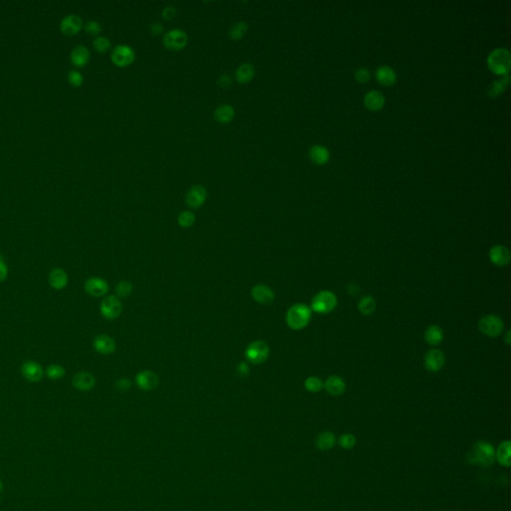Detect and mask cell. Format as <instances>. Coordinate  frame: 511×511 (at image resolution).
Segmentation results:
<instances>
[{"instance_id":"obj_1","label":"cell","mask_w":511,"mask_h":511,"mask_svg":"<svg viewBox=\"0 0 511 511\" xmlns=\"http://www.w3.org/2000/svg\"><path fill=\"white\" fill-rule=\"evenodd\" d=\"M312 318V310L305 304H295L291 306L286 314V322L289 328L294 331H301L305 328Z\"/></svg>"},{"instance_id":"obj_2","label":"cell","mask_w":511,"mask_h":511,"mask_svg":"<svg viewBox=\"0 0 511 511\" xmlns=\"http://www.w3.org/2000/svg\"><path fill=\"white\" fill-rule=\"evenodd\" d=\"M467 458L471 464L489 466L495 460V449L488 443L478 442L472 447Z\"/></svg>"},{"instance_id":"obj_3","label":"cell","mask_w":511,"mask_h":511,"mask_svg":"<svg viewBox=\"0 0 511 511\" xmlns=\"http://www.w3.org/2000/svg\"><path fill=\"white\" fill-rule=\"evenodd\" d=\"M487 65L494 74L508 75L511 65L510 52L505 48L494 49L487 57Z\"/></svg>"},{"instance_id":"obj_4","label":"cell","mask_w":511,"mask_h":511,"mask_svg":"<svg viewBox=\"0 0 511 511\" xmlns=\"http://www.w3.org/2000/svg\"><path fill=\"white\" fill-rule=\"evenodd\" d=\"M338 298L331 290H321L313 298L311 310L319 314L331 313L337 308Z\"/></svg>"},{"instance_id":"obj_5","label":"cell","mask_w":511,"mask_h":511,"mask_svg":"<svg viewBox=\"0 0 511 511\" xmlns=\"http://www.w3.org/2000/svg\"><path fill=\"white\" fill-rule=\"evenodd\" d=\"M479 330L484 336L497 338L504 330V322L502 319L496 315H487L479 319Z\"/></svg>"},{"instance_id":"obj_6","label":"cell","mask_w":511,"mask_h":511,"mask_svg":"<svg viewBox=\"0 0 511 511\" xmlns=\"http://www.w3.org/2000/svg\"><path fill=\"white\" fill-rule=\"evenodd\" d=\"M270 354V348L264 341L252 342L245 351L246 358L253 364H261L265 362Z\"/></svg>"},{"instance_id":"obj_7","label":"cell","mask_w":511,"mask_h":511,"mask_svg":"<svg viewBox=\"0 0 511 511\" xmlns=\"http://www.w3.org/2000/svg\"><path fill=\"white\" fill-rule=\"evenodd\" d=\"M188 35L181 29H172L165 33L163 37L164 46L172 51H180L188 44Z\"/></svg>"},{"instance_id":"obj_8","label":"cell","mask_w":511,"mask_h":511,"mask_svg":"<svg viewBox=\"0 0 511 511\" xmlns=\"http://www.w3.org/2000/svg\"><path fill=\"white\" fill-rule=\"evenodd\" d=\"M136 54L134 49L126 44H119L117 45L112 53H111V60L117 67H128L135 61Z\"/></svg>"},{"instance_id":"obj_9","label":"cell","mask_w":511,"mask_h":511,"mask_svg":"<svg viewBox=\"0 0 511 511\" xmlns=\"http://www.w3.org/2000/svg\"><path fill=\"white\" fill-rule=\"evenodd\" d=\"M123 311V306L120 299L116 296H107L100 304L101 315L107 319H117Z\"/></svg>"},{"instance_id":"obj_10","label":"cell","mask_w":511,"mask_h":511,"mask_svg":"<svg viewBox=\"0 0 511 511\" xmlns=\"http://www.w3.org/2000/svg\"><path fill=\"white\" fill-rule=\"evenodd\" d=\"M84 289L88 295L94 298H100L107 295L109 291V285L101 278L91 277L85 281Z\"/></svg>"},{"instance_id":"obj_11","label":"cell","mask_w":511,"mask_h":511,"mask_svg":"<svg viewBox=\"0 0 511 511\" xmlns=\"http://www.w3.org/2000/svg\"><path fill=\"white\" fill-rule=\"evenodd\" d=\"M446 362L445 353L437 349H432L427 351L424 356V367L428 372L436 373L441 371Z\"/></svg>"},{"instance_id":"obj_12","label":"cell","mask_w":511,"mask_h":511,"mask_svg":"<svg viewBox=\"0 0 511 511\" xmlns=\"http://www.w3.org/2000/svg\"><path fill=\"white\" fill-rule=\"evenodd\" d=\"M251 296L255 302L261 305H270L275 300L274 290L265 284L255 285L251 289Z\"/></svg>"},{"instance_id":"obj_13","label":"cell","mask_w":511,"mask_h":511,"mask_svg":"<svg viewBox=\"0 0 511 511\" xmlns=\"http://www.w3.org/2000/svg\"><path fill=\"white\" fill-rule=\"evenodd\" d=\"M21 373L24 379L30 383L40 382L44 375L42 367L38 362L33 360H27L23 362L21 367Z\"/></svg>"},{"instance_id":"obj_14","label":"cell","mask_w":511,"mask_h":511,"mask_svg":"<svg viewBox=\"0 0 511 511\" xmlns=\"http://www.w3.org/2000/svg\"><path fill=\"white\" fill-rule=\"evenodd\" d=\"M207 190L201 185L193 186L186 195V204L192 209L202 207L207 200Z\"/></svg>"},{"instance_id":"obj_15","label":"cell","mask_w":511,"mask_h":511,"mask_svg":"<svg viewBox=\"0 0 511 511\" xmlns=\"http://www.w3.org/2000/svg\"><path fill=\"white\" fill-rule=\"evenodd\" d=\"M136 384L142 390L149 391L158 386L159 378L152 371H142L136 376Z\"/></svg>"},{"instance_id":"obj_16","label":"cell","mask_w":511,"mask_h":511,"mask_svg":"<svg viewBox=\"0 0 511 511\" xmlns=\"http://www.w3.org/2000/svg\"><path fill=\"white\" fill-rule=\"evenodd\" d=\"M489 259L496 267H505L510 263V252L505 246H493L489 251Z\"/></svg>"},{"instance_id":"obj_17","label":"cell","mask_w":511,"mask_h":511,"mask_svg":"<svg viewBox=\"0 0 511 511\" xmlns=\"http://www.w3.org/2000/svg\"><path fill=\"white\" fill-rule=\"evenodd\" d=\"M95 351L101 354L108 355L116 351V343L113 338L108 335H99L93 341Z\"/></svg>"},{"instance_id":"obj_18","label":"cell","mask_w":511,"mask_h":511,"mask_svg":"<svg viewBox=\"0 0 511 511\" xmlns=\"http://www.w3.org/2000/svg\"><path fill=\"white\" fill-rule=\"evenodd\" d=\"M82 19L76 14H68L60 22V29L64 34L74 35L82 28Z\"/></svg>"},{"instance_id":"obj_19","label":"cell","mask_w":511,"mask_h":511,"mask_svg":"<svg viewBox=\"0 0 511 511\" xmlns=\"http://www.w3.org/2000/svg\"><path fill=\"white\" fill-rule=\"evenodd\" d=\"M96 384L95 377L88 372H79L72 380V385L80 391L91 390Z\"/></svg>"},{"instance_id":"obj_20","label":"cell","mask_w":511,"mask_h":511,"mask_svg":"<svg viewBox=\"0 0 511 511\" xmlns=\"http://www.w3.org/2000/svg\"><path fill=\"white\" fill-rule=\"evenodd\" d=\"M68 275L61 268H54L50 271L48 275V283L51 287L56 290L63 289L68 285Z\"/></svg>"},{"instance_id":"obj_21","label":"cell","mask_w":511,"mask_h":511,"mask_svg":"<svg viewBox=\"0 0 511 511\" xmlns=\"http://www.w3.org/2000/svg\"><path fill=\"white\" fill-rule=\"evenodd\" d=\"M323 387L327 393L333 396H340L346 390V383L344 380L338 376H332L327 378L323 383Z\"/></svg>"},{"instance_id":"obj_22","label":"cell","mask_w":511,"mask_h":511,"mask_svg":"<svg viewBox=\"0 0 511 511\" xmlns=\"http://www.w3.org/2000/svg\"><path fill=\"white\" fill-rule=\"evenodd\" d=\"M363 102H364V105H366V107L369 109V110H371V111H379L384 106L385 99H384L383 95L380 91L372 90V91L368 92L366 94V96H364Z\"/></svg>"},{"instance_id":"obj_23","label":"cell","mask_w":511,"mask_h":511,"mask_svg":"<svg viewBox=\"0 0 511 511\" xmlns=\"http://www.w3.org/2000/svg\"><path fill=\"white\" fill-rule=\"evenodd\" d=\"M236 111L233 106L229 104H223L217 107L214 112V117L217 122L222 124H228L234 120Z\"/></svg>"},{"instance_id":"obj_24","label":"cell","mask_w":511,"mask_h":511,"mask_svg":"<svg viewBox=\"0 0 511 511\" xmlns=\"http://www.w3.org/2000/svg\"><path fill=\"white\" fill-rule=\"evenodd\" d=\"M377 80L383 86H391L396 81V74L392 68L383 65L378 68L376 72Z\"/></svg>"},{"instance_id":"obj_25","label":"cell","mask_w":511,"mask_h":511,"mask_svg":"<svg viewBox=\"0 0 511 511\" xmlns=\"http://www.w3.org/2000/svg\"><path fill=\"white\" fill-rule=\"evenodd\" d=\"M444 337H445V334H444L443 328L435 324L429 325L424 332L425 342L429 346H432V347L439 346L444 341Z\"/></svg>"},{"instance_id":"obj_26","label":"cell","mask_w":511,"mask_h":511,"mask_svg":"<svg viewBox=\"0 0 511 511\" xmlns=\"http://www.w3.org/2000/svg\"><path fill=\"white\" fill-rule=\"evenodd\" d=\"M256 74V69L251 63H243L236 70V79L241 84L251 82Z\"/></svg>"},{"instance_id":"obj_27","label":"cell","mask_w":511,"mask_h":511,"mask_svg":"<svg viewBox=\"0 0 511 511\" xmlns=\"http://www.w3.org/2000/svg\"><path fill=\"white\" fill-rule=\"evenodd\" d=\"M71 62L77 67H83L90 59V52L84 45H78L72 50L70 55Z\"/></svg>"},{"instance_id":"obj_28","label":"cell","mask_w":511,"mask_h":511,"mask_svg":"<svg viewBox=\"0 0 511 511\" xmlns=\"http://www.w3.org/2000/svg\"><path fill=\"white\" fill-rule=\"evenodd\" d=\"M311 160L317 165H324L330 160V152L321 145H314L309 152Z\"/></svg>"},{"instance_id":"obj_29","label":"cell","mask_w":511,"mask_h":511,"mask_svg":"<svg viewBox=\"0 0 511 511\" xmlns=\"http://www.w3.org/2000/svg\"><path fill=\"white\" fill-rule=\"evenodd\" d=\"M336 436L331 431H324L318 435L316 440L317 447L320 450H330L336 445Z\"/></svg>"},{"instance_id":"obj_30","label":"cell","mask_w":511,"mask_h":511,"mask_svg":"<svg viewBox=\"0 0 511 511\" xmlns=\"http://www.w3.org/2000/svg\"><path fill=\"white\" fill-rule=\"evenodd\" d=\"M510 447H511V445H510V442L506 441V442H503L499 445V447H497V450H496V453H495V457L497 458L498 462L503 465V466H506V467H509L510 464H511V461H510Z\"/></svg>"},{"instance_id":"obj_31","label":"cell","mask_w":511,"mask_h":511,"mask_svg":"<svg viewBox=\"0 0 511 511\" xmlns=\"http://www.w3.org/2000/svg\"><path fill=\"white\" fill-rule=\"evenodd\" d=\"M357 309L359 313L363 316H372L377 309L376 300L372 296H364L359 300L357 304Z\"/></svg>"},{"instance_id":"obj_32","label":"cell","mask_w":511,"mask_h":511,"mask_svg":"<svg viewBox=\"0 0 511 511\" xmlns=\"http://www.w3.org/2000/svg\"><path fill=\"white\" fill-rule=\"evenodd\" d=\"M509 82H510V78L508 75H505L502 78L494 81L489 87V90H488L489 96L492 98L498 97L500 94H502L505 91V89L509 85Z\"/></svg>"},{"instance_id":"obj_33","label":"cell","mask_w":511,"mask_h":511,"mask_svg":"<svg viewBox=\"0 0 511 511\" xmlns=\"http://www.w3.org/2000/svg\"><path fill=\"white\" fill-rule=\"evenodd\" d=\"M248 24L244 21H240V22H237L235 23L231 28H230V31H229V35L230 37L235 40V41H239L241 40L244 36L247 34L248 32Z\"/></svg>"},{"instance_id":"obj_34","label":"cell","mask_w":511,"mask_h":511,"mask_svg":"<svg viewBox=\"0 0 511 511\" xmlns=\"http://www.w3.org/2000/svg\"><path fill=\"white\" fill-rule=\"evenodd\" d=\"M195 221L196 216L191 211H183L178 216V224L184 229L192 227L195 224Z\"/></svg>"},{"instance_id":"obj_35","label":"cell","mask_w":511,"mask_h":511,"mask_svg":"<svg viewBox=\"0 0 511 511\" xmlns=\"http://www.w3.org/2000/svg\"><path fill=\"white\" fill-rule=\"evenodd\" d=\"M115 290H116V297L118 298H128L133 291V286L130 282L128 281H121L117 284L116 287H115Z\"/></svg>"},{"instance_id":"obj_36","label":"cell","mask_w":511,"mask_h":511,"mask_svg":"<svg viewBox=\"0 0 511 511\" xmlns=\"http://www.w3.org/2000/svg\"><path fill=\"white\" fill-rule=\"evenodd\" d=\"M305 388L310 392H319L323 388V383L318 377H309L305 381Z\"/></svg>"},{"instance_id":"obj_37","label":"cell","mask_w":511,"mask_h":511,"mask_svg":"<svg viewBox=\"0 0 511 511\" xmlns=\"http://www.w3.org/2000/svg\"><path fill=\"white\" fill-rule=\"evenodd\" d=\"M46 376L52 381H58L65 376V369L60 364H51L46 370Z\"/></svg>"},{"instance_id":"obj_38","label":"cell","mask_w":511,"mask_h":511,"mask_svg":"<svg viewBox=\"0 0 511 511\" xmlns=\"http://www.w3.org/2000/svg\"><path fill=\"white\" fill-rule=\"evenodd\" d=\"M93 46L96 51L100 53H105L111 48V42L105 36H97L93 41Z\"/></svg>"},{"instance_id":"obj_39","label":"cell","mask_w":511,"mask_h":511,"mask_svg":"<svg viewBox=\"0 0 511 511\" xmlns=\"http://www.w3.org/2000/svg\"><path fill=\"white\" fill-rule=\"evenodd\" d=\"M355 444H356L355 437H354V435H352L351 433L343 434L339 439V445L344 449H351L354 447Z\"/></svg>"},{"instance_id":"obj_40","label":"cell","mask_w":511,"mask_h":511,"mask_svg":"<svg viewBox=\"0 0 511 511\" xmlns=\"http://www.w3.org/2000/svg\"><path fill=\"white\" fill-rule=\"evenodd\" d=\"M67 77H68V81H69V83H70L71 85H73V86H75V87H78V86L82 85L83 80H84L83 75L81 74V73H80L79 71H77V70H71V71H69L68 76H67Z\"/></svg>"},{"instance_id":"obj_41","label":"cell","mask_w":511,"mask_h":511,"mask_svg":"<svg viewBox=\"0 0 511 511\" xmlns=\"http://www.w3.org/2000/svg\"><path fill=\"white\" fill-rule=\"evenodd\" d=\"M354 78L358 83H367L371 79V73L366 68H359L354 73Z\"/></svg>"},{"instance_id":"obj_42","label":"cell","mask_w":511,"mask_h":511,"mask_svg":"<svg viewBox=\"0 0 511 511\" xmlns=\"http://www.w3.org/2000/svg\"><path fill=\"white\" fill-rule=\"evenodd\" d=\"M101 25L96 20H90L85 24V31L91 35H98L101 32Z\"/></svg>"},{"instance_id":"obj_43","label":"cell","mask_w":511,"mask_h":511,"mask_svg":"<svg viewBox=\"0 0 511 511\" xmlns=\"http://www.w3.org/2000/svg\"><path fill=\"white\" fill-rule=\"evenodd\" d=\"M218 84H219V86H220L223 89H229L232 86V84H233V79H232L231 76L224 74V75H221L220 77H219Z\"/></svg>"},{"instance_id":"obj_44","label":"cell","mask_w":511,"mask_h":511,"mask_svg":"<svg viewBox=\"0 0 511 511\" xmlns=\"http://www.w3.org/2000/svg\"><path fill=\"white\" fill-rule=\"evenodd\" d=\"M176 14H177V10H176L175 6H173V5H168L162 10V17L165 20H172L176 16Z\"/></svg>"},{"instance_id":"obj_45","label":"cell","mask_w":511,"mask_h":511,"mask_svg":"<svg viewBox=\"0 0 511 511\" xmlns=\"http://www.w3.org/2000/svg\"><path fill=\"white\" fill-rule=\"evenodd\" d=\"M8 276V268L7 265L3 259V257L0 255V283H2L6 280Z\"/></svg>"},{"instance_id":"obj_46","label":"cell","mask_w":511,"mask_h":511,"mask_svg":"<svg viewBox=\"0 0 511 511\" xmlns=\"http://www.w3.org/2000/svg\"><path fill=\"white\" fill-rule=\"evenodd\" d=\"M131 386V382L130 380L126 379V378H123V379H119L116 383V387L117 389L119 390H122V391H126L130 388Z\"/></svg>"},{"instance_id":"obj_47","label":"cell","mask_w":511,"mask_h":511,"mask_svg":"<svg viewBox=\"0 0 511 511\" xmlns=\"http://www.w3.org/2000/svg\"><path fill=\"white\" fill-rule=\"evenodd\" d=\"M249 372H250V368H249V364L245 361H241L238 363L237 366V373L241 376V377H246L249 375Z\"/></svg>"},{"instance_id":"obj_48","label":"cell","mask_w":511,"mask_h":511,"mask_svg":"<svg viewBox=\"0 0 511 511\" xmlns=\"http://www.w3.org/2000/svg\"><path fill=\"white\" fill-rule=\"evenodd\" d=\"M150 30L154 35H159L164 31V26L161 22H153L150 25Z\"/></svg>"},{"instance_id":"obj_49","label":"cell","mask_w":511,"mask_h":511,"mask_svg":"<svg viewBox=\"0 0 511 511\" xmlns=\"http://www.w3.org/2000/svg\"><path fill=\"white\" fill-rule=\"evenodd\" d=\"M504 342L506 343L507 346H510L511 345V339H510V331L507 332V334L505 335V339H504Z\"/></svg>"},{"instance_id":"obj_50","label":"cell","mask_w":511,"mask_h":511,"mask_svg":"<svg viewBox=\"0 0 511 511\" xmlns=\"http://www.w3.org/2000/svg\"><path fill=\"white\" fill-rule=\"evenodd\" d=\"M2 488H3V483H2L1 480H0V491L2 490Z\"/></svg>"}]
</instances>
